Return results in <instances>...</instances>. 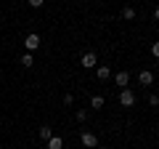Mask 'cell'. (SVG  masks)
<instances>
[{"label": "cell", "mask_w": 159, "mask_h": 149, "mask_svg": "<svg viewBox=\"0 0 159 149\" xmlns=\"http://www.w3.org/2000/svg\"><path fill=\"white\" fill-rule=\"evenodd\" d=\"M80 67H82V69H96V67H98V59H96V53H93V51L82 53V59H80Z\"/></svg>", "instance_id": "1"}, {"label": "cell", "mask_w": 159, "mask_h": 149, "mask_svg": "<svg viewBox=\"0 0 159 149\" xmlns=\"http://www.w3.org/2000/svg\"><path fill=\"white\" fill-rule=\"evenodd\" d=\"M117 99H119V104H122V107H133V104H135V93H133L130 88H122Z\"/></svg>", "instance_id": "2"}, {"label": "cell", "mask_w": 159, "mask_h": 149, "mask_svg": "<svg viewBox=\"0 0 159 149\" xmlns=\"http://www.w3.org/2000/svg\"><path fill=\"white\" fill-rule=\"evenodd\" d=\"M24 46H27V53H32V51H37V48H40V35H37V32H32V35H27V40H24Z\"/></svg>", "instance_id": "3"}, {"label": "cell", "mask_w": 159, "mask_h": 149, "mask_svg": "<svg viewBox=\"0 0 159 149\" xmlns=\"http://www.w3.org/2000/svg\"><path fill=\"white\" fill-rule=\"evenodd\" d=\"M80 141H82V147H88V149L98 147V138L93 136V133H82V138H80Z\"/></svg>", "instance_id": "4"}, {"label": "cell", "mask_w": 159, "mask_h": 149, "mask_svg": "<svg viewBox=\"0 0 159 149\" xmlns=\"http://www.w3.org/2000/svg\"><path fill=\"white\" fill-rule=\"evenodd\" d=\"M114 83H117V85H119V91H122V88H125L127 83H130V74H127V72H117V74H114Z\"/></svg>", "instance_id": "5"}, {"label": "cell", "mask_w": 159, "mask_h": 149, "mask_svg": "<svg viewBox=\"0 0 159 149\" xmlns=\"http://www.w3.org/2000/svg\"><path fill=\"white\" fill-rule=\"evenodd\" d=\"M96 77L98 80H109V77H111V69H109L106 64H101V67H96Z\"/></svg>", "instance_id": "6"}, {"label": "cell", "mask_w": 159, "mask_h": 149, "mask_svg": "<svg viewBox=\"0 0 159 149\" xmlns=\"http://www.w3.org/2000/svg\"><path fill=\"white\" fill-rule=\"evenodd\" d=\"M48 149H64V138L61 136H51L48 138Z\"/></svg>", "instance_id": "7"}, {"label": "cell", "mask_w": 159, "mask_h": 149, "mask_svg": "<svg viewBox=\"0 0 159 149\" xmlns=\"http://www.w3.org/2000/svg\"><path fill=\"white\" fill-rule=\"evenodd\" d=\"M138 83H141V85H151V83H154V74H151V72H146V69H143V72L138 74Z\"/></svg>", "instance_id": "8"}, {"label": "cell", "mask_w": 159, "mask_h": 149, "mask_svg": "<svg viewBox=\"0 0 159 149\" xmlns=\"http://www.w3.org/2000/svg\"><path fill=\"white\" fill-rule=\"evenodd\" d=\"M103 104H106V101H103V96H93V99H90V107H93V109H101Z\"/></svg>", "instance_id": "9"}, {"label": "cell", "mask_w": 159, "mask_h": 149, "mask_svg": "<svg viewBox=\"0 0 159 149\" xmlns=\"http://www.w3.org/2000/svg\"><path fill=\"white\" fill-rule=\"evenodd\" d=\"M51 136H53L51 125H43V128H40V138H45V141H48V138H51Z\"/></svg>", "instance_id": "10"}, {"label": "cell", "mask_w": 159, "mask_h": 149, "mask_svg": "<svg viewBox=\"0 0 159 149\" xmlns=\"http://www.w3.org/2000/svg\"><path fill=\"white\" fill-rule=\"evenodd\" d=\"M21 64H24V67H32V64H34V56H32V53H24V56H21Z\"/></svg>", "instance_id": "11"}, {"label": "cell", "mask_w": 159, "mask_h": 149, "mask_svg": "<svg viewBox=\"0 0 159 149\" xmlns=\"http://www.w3.org/2000/svg\"><path fill=\"white\" fill-rule=\"evenodd\" d=\"M74 117H77V123H85L88 120V112H85V109H77V115H74Z\"/></svg>", "instance_id": "12"}, {"label": "cell", "mask_w": 159, "mask_h": 149, "mask_svg": "<svg viewBox=\"0 0 159 149\" xmlns=\"http://www.w3.org/2000/svg\"><path fill=\"white\" fill-rule=\"evenodd\" d=\"M122 16L130 22V19H135V11H133V8H122Z\"/></svg>", "instance_id": "13"}, {"label": "cell", "mask_w": 159, "mask_h": 149, "mask_svg": "<svg viewBox=\"0 0 159 149\" xmlns=\"http://www.w3.org/2000/svg\"><path fill=\"white\" fill-rule=\"evenodd\" d=\"M27 3H29L32 8H43V3H45V0H27Z\"/></svg>", "instance_id": "14"}, {"label": "cell", "mask_w": 159, "mask_h": 149, "mask_svg": "<svg viewBox=\"0 0 159 149\" xmlns=\"http://www.w3.org/2000/svg\"><path fill=\"white\" fill-rule=\"evenodd\" d=\"M148 104H151V107H157V104H159V99H157V93H151V96H148Z\"/></svg>", "instance_id": "15"}]
</instances>
